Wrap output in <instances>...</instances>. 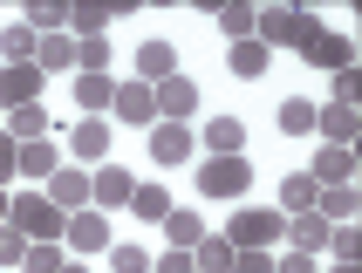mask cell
Returning a JSON list of instances; mask_svg holds the SVG:
<instances>
[{
	"label": "cell",
	"mask_w": 362,
	"mask_h": 273,
	"mask_svg": "<svg viewBox=\"0 0 362 273\" xmlns=\"http://www.w3.org/2000/svg\"><path fill=\"white\" fill-rule=\"evenodd\" d=\"M315 35H322V21L301 14V7H260V14H253V41H260L267 55H274V48H308Z\"/></svg>",
	"instance_id": "1"
},
{
	"label": "cell",
	"mask_w": 362,
	"mask_h": 273,
	"mask_svg": "<svg viewBox=\"0 0 362 273\" xmlns=\"http://www.w3.org/2000/svg\"><path fill=\"white\" fill-rule=\"evenodd\" d=\"M7 226H14V233H28V239H62L69 212H62V205H48V192H14Z\"/></svg>",
	"instance_id": "2"
},
{
	"label": "cell",
	"mask_w": 362,
	"mask_h": 273,
	"mask_svg": "<svg viewBox=\"0 0 362 273\" xmlns=\"http://www.w3.org/2000/svg\"><path fill=\"white\" fill-rule=\"evenodd\" d=\"M226 239H233V253H246V246H260V253H274L287 239V219L260 212V205H246V212H233V226H226Z\"/></svg>",
	"instance_id": "3"
},
{
	"label": "cell",
	"mask_w": 362,
	"mask_h": 273,
	"mask_svg": "<svg viewBox=\"0 0 362 273\" xmlns=\"http://www.w3.org/2000/svg\"><path fill=\"white\" fill-rule=\"evenodd\" d=\"M246 185H253V164H246V157H212V164H199V192L205 198H240Z\"/></svg>",
	"instance_id": "4"
},
{
	"label": "cell",
	"mask_w": 362,
	"mask_h": 273,
	"mask_svg": "<svg viewBox=\"0 0 362 273\" xmlns=\"http://www.w3.org/2000/svg\"><path fill=\"white\" fill-rule=\"evenodd\" d=\"M41 69L35 62H0V110H21V103H41Z\"/></svg>",
	"instance_id": "5"
},
{
	"label": "cell",
	"mask_w": 362,
	"mask_h": 273,
	"mask_svg": "<svg viewBox=\"0 0 362 273\" xmlns=\"http://www.w3.org/2000/svg\"><path fill=\"white\" fill-rule=\"evenodd\" d=\"M130 192H137V178L123 171V164H103V171H89V205H96V212H117V205H130Z\"/></svg>",
	"instance_id": "6"
},
{
	"label": "cell",
	"mask_w": 362,
	"mask_h": 273,
	"mask_svg": "<svg viewBox=\"0 0 362 273\" xmlns=\"http://www.w3.org/2000/svg\"><path fill=\"white\" fill-rule=\"evenodd\" d=\"M41 192H48V205H62V212H82V205H89V171H76V164H55Z\"/></svg>",
	"instance_id": "7"
},
{
	"label": "cell",
	"mask_w": 362,
	"mask_h": 273,
	"mask_svg": "<svg viewBox=\"0 0 362 273\" xmlns=\"http://www.w3.org/2000/svg\"><path fill=\"white\" fill-rule=\"evenodd\" d=\"M110 212H96V205H82V212H69V226H62V239L76 246V253H103L110 246V226H103Z\"/></svg>",
	"instance_id": "8"
},
{
	"label": "cell",
	"mask_w": 362,
	"mask_h": 273,
	"mask_svg": "<svg viewBox=\"0 0 362 273\" xmlns=\"http://www.w3.org/2000/svg\"><path fill=\"white\" fill-rule=\"evenodd\" d=\"M110 110H117L123 123H144V130H151V123H158V89H151V82H117V103H110Z\"/></svg>",
	"instance_id": "9"
},
{
	"label": "cell",
	"mask_w": 362,
	"mask_h": 273,
	"mask_svg": "<svg viewBox=\"0 0 362 273\" xmlns=\"http://www.w3.org/2000/svg\"><path fill=\"white\" fill-rule=\"evenodd\" d=\"M301 55L315 62V69H328V76H342V69H356V41H349V35H328V28H322V35L308 41Z\"/></svg>",
	"instance_id": "10"
},
{
	"label": "cell",
	"mask_w": 362,
	"mask_h": 273,
	"mask_svg": "<svg viewBox=\"0 0 362 273\" xmlns=\"http://www.w3.org/2000/svg\"><path fill=\"white\" fill-rule=\"evenodd\" d=\"M192 151H199V136L185 123H151V164H185Z\"/></svg>",
	"instance_id": "11"
},
{
	"label": "cell",
	"mask_w": 362,
	"mask_h": 273,
	"mask_svg": "<svg viewBox=\"0 0 362 273\" xmlns=\"http://www.w3.org/2000/svg\"><path fill=\"white\" fill-rule=\"evenodd\" d=\"M328 233H335V226H328L322 212H301V219H287V246H294V253H328Z\"/></svg>",
	"instance_id": "12"
},
{
	"label": "cell",
	"mask_w": 362,
	"mask_h": 273,
	"mask_svg": "<svg viewBox=\"0 0 362 273\" xmlns=\"http://www.w3.org/2000/svg\"><path fill=\"white\" fill-rule=\"evenodd\" d=\"M171 76H178V48H171V41H144L137 48V82L158 89V82H171Z\"/></svg>",
	"instance_id": "13"
},
{
	"label": "cell",
	"mask_w": 362,
	"mask_h": 273,
	"mask_svg": "<svg viewBox=\"0 0 362 273\" xmlns=\"http://www.w3.org/2000/svg\"><path fill=\"white\" fill-rule=\"evenodd\" d=\"M69 151H76L82 164H103V157H110V123H103V117H82L76 130H69Z\"/></svg>",
	"instance_id": "14"
},
{
	"label": "cell",
	"mask_w": 362,
	"mask_h": 273,
	"mask_svg": "<svg viewBox=\"0 0 362 273\" xmlns=\"http://www.w3.org/2000/svg\"><path fill=\"white\" fill-rule=\"evenodd\" d=\"M158 110H164V123H185L192 110H199V82H185V76L158 82Z\"/></svg>",
	"instance_id": "15"
},
{
	"label": "cell",
	"mask_w": 362,
	"mask_h": 273,
	"mask_svg": "<svg viewBox=\"0 0 362 273\" xmlns=\"http://www.w3.org/2000/svg\"><path fill=\"white\" fill-rule=\"evenodd\" d=\"M308 178H315V185H349V178H356V151H342V144H322Z\"/></svg>",
	"instance_id": "16"
},
{
	"label": "cell",
	"mask_w": 362,
	"mask_h": 273,
	"mask_svg": "<svg viewBox=\"0 0 362 273\" xmlns=\"http://www.w3.org/2000/svg\"><path fill=\"white\" fill-rule=\"evenodd\" d=\"M315 130H322V144H356V110L349 103H328V110H315Z\"/></svg>",
	"instance_id": "17"
},
{
	"label": "cell",
	"mask_w": 362,
	"mask_h": 273,
	"mask_svg": "<svg viewBox=\"0 0 362 273\" xmlns=\"http://www.w3.org/2000/svg\"><path fill=\"white\" fill-rule=\"evenodd\" d=\"M199 144H205L212 157H240V144H246V123H240V117H212Z\"/></svg>",
	"instance_id": "18"
},
{
	"label": "cell",
	"mask_w": 362,
	"mask_h": 273,
	"mask_svg": "<svg viewBox=\"0 0 362 273\" xmlns=\"http://www.w3.org/2000/svg\"><path fill=\"white\" fill-rule=\"evenodd\" d=\"M35 69H41V76L76 69V41H69V35H41V41H35Z\"/></svg>",
	"instance_id": "19"
},
{
	"label": "cell",
	"mask_w": 362,
	"mask_h": 273,
	"mask_svg": "<svg viewBox=\"0 0 362 273\" xmlns=\"http://www.w3.org/2000/svg\"><path fill=\"white\" fill-rule=\"evenodd\" d=\"M0 130L14 136V144H35V136H48V110H41V103H21V110H7Z\"/></svg>",
	"instance_id": "20"
},
{
	"label": "cell",
	"mask_w": 362,
	"mask_h": 273,
	"mask_svg": "<svg viewBox=\"0 0 362 273\" xmlns=\"http://www.w3.org/2000/svg\"><path fill=\"white\" fill-rule=\"evenodd\" d=\"M192 267H199V273H233V239H226V233H205L199 246H192Z\"/></svg>",
	"instance_id": "21"
},
{
	"label": "cell",
	"mask_w": 362,
	"mask_h": 273,
	"mask_svg": "<svg viewBox=\"0 0 362 273\" xmlns=\"http://www.w3.org/2000/svg\"><path fill=\"white\" fill-rule=\"evenodd\" d=\"M164 239L192 253V246H199V239H205V219H199V212H185V205H171V212H164Z\"/></svg>",
	"instance_id": "22"
},
{
	"label": "cell",
	"mask_w": 362,
	"mask_h": 273,
	"mask_svg": "<svg viewBox=\"0 0 362 273\" xmlns=\"http://www.w3.org/2000/svg\"><path fill=\"white\" fill-rule=\"evenodd\" d=\"M315 212H322L328 226H349V219H356V185H322Z\"/></svg>",
	"instance_id": "23"
},
{
	"label": "cell",
	"mask_w": 362,
	"mask_h": 273,
	"mask_svg": "<svg viewBox=\"0 0 362 273\" xmlns=\"http://www.w3.org/2000/svg\"><path fill=\"white\" fill-rule=\"evenodd\" d=\"M48 171H55V136H35V144H21V178L48 185Z\"/></svg>",
	"instance_id": "24"
},
{
	"label": "cell",
	"mask_w": 362,
	"mask_h": 273,
	"mask_svg": "<svg viewBox=\"0 0 362 273\" xmlns=\"http://www.w3.org/2000/svg\"><path fill=\"white\" fill-rule=\"evenodd\" d=\"M315 198H322V185H315V178H308V171L281 178V205H287V212H294V219H301V212H315Z\"/></svg>",
	"instance_id": "25"
},
{
	"label": "cell",
	"mask_w": 362,
	"mask_h": 273,
	"mask_svg": "<svg viewBox=\"0 0 362 273\" xmlns=\"http://www.w3.org/2000/svg\"><path fill=\"white\" fill-rule=\"evenodd\" d=\"M226 69H233V76H246V82L267 76V48H260V41H233V48H226Z\"/></svg>",
	"instance_id": "26"
},
{
	"label": "cell",
	"mask_w": 362,
	"mask_h": 273,
	"mask_svg": "<svg viewBox=\"0 0 362 273\" xmlns=\"http://www.w3.org/2000/svg\"><path fill=\"white\" fill-rule=\"evenodd\" d=\"M69 260H62V239H28V260H21V273H62Z\"/></svg>",
	"instance_id": "27"
},
{
	"label": "cell",
	"mask_w": 362,
	"mask_h": 273,
	"mask_svg": "<svg viewBox=\"0 0 362 273\" xmlns=\"http://www.w3.org/2000/svg\"><path fill=\"white\" fill-rule=\"evenodd\" d=\"M35 28H28V21H21V28H0V62H35Z\"/></svg>",
	"instance_id": "28"
},
{
	"label": "cell",
	"mask_w": 362,
	"mask_h": 273,
	"mask_svg": "<svg viewBox=\"0 0 362 273\" xmlns=\"http://www.w3.org/2000/svg\"><path fill=\"white\" fill-rule=\"evenodd\" d=\"M76 103L82 110H110V103H117V82L110 76H76Z\"/></svg>",
	"instance_id": "29"
},
{
	"label": "cell",
	"mask_w": 362,
	"mask_h": 273,
	"mask_svg": "<svg viewBox=\"0 0 362 273\" xmlns=\"http://www.w3.org/2000/svg\"><path fill=\"white\" fill-rule=\"evenodd\" d=\"M130 212H137V219H151V226H164V212H171L164 185H137V192H130Z\"/></svg>",
	"instance_id": "30"
},
{
	"label": "cell",
	"mask_w": 362,
	"mask_h": 273,
	"mask_svg": "<svg viewBox=\"0 0 362 273\" xmlns=\"http://www.w3.org/2000/svg\"><path fill=\"white\" fill-rule=\"evenodd\" d=\"M315 110H322V103L287 96V103H281V130H287V136H308V130H315Z\"/></svg>",
	"instance_id": "31"
},
{
	"label": "cell",
	"mask_w": 362,
	"mask_h": 273,
	"mask_svg": "<svg viewBox=\"0 0 362 273\" xmlns=\"http://www.w3.org/2000/svg\"><path fill=\"white\" fill-rule=\"evenodd\" d=\"M28 28H35V35H62V28H69V7H62V0H35V7H28Z\"/></svg>",
	"instance_id": "32"
},
{
	"label": "cell",
	"mask_w": 362,
	"mask_h": 273,
	"mask_svg": "<svg viewBox=\"0 0 362 273\" xmlns=\"http://www.w3.org/2000/svg\"><path fill=\"white\" fill-rule=\"evenodd\" d=\"M69 28H76L82 41H96L103 28H110V7H96V0H82V7H69Z\"/></svg>",
	"instance_id": "33"
},
{
	"label": "cell",
	"mask_w": 362,
	"mask_h": 273,
	"mask_svg": "<svg viewBox=\"0 0 362 273\" xmlns=\"http://www.w3.org/2000/svg\"><path fill=\"white\" fill-rule=\"evenodd\" d=\"M76 69H82V76H110V41H76Z\"/></svg>",
	"instance_id": "34"
},
{
	"label": "cell",
	"mask_w": 362,
	"mask_h": 273,
	"mask_svg": "<svg viewBox=\"0 0 362 273\" xmlns=\"http://www.w3.org/2000/svg\"><path fill=\"white\" fill-rule=\"evenodd\" d=\"M21 260H28V233L0 226V267H7V273H21Z\"/></svg>",
	"instance_id": "35"
},
{
	"label": "cell",
	"mask_w": 362,
	"mask_h": 273,
	"mask_svg": "<svg viewBox=\"0 0 362 273\" xmlns=\"http://www.w3.org/2000/svg\"><path fill=\"white\" fill-rule=\"evenodd\" d=\"M219 28L226 41H253V7H219Z\"/></svg>",
	"instance_id": "36"
},
{
	"label": "cell",
	"mask_w": 362,
	"mask_h": 273,
	"mask_svg": "<svg viewBox=\"0 0 362 273\" xmlns=\"http://www.w3.org/2000/svg\"><path fill=\"white\" fill-rule=\"evenodd\" d=\"M110 267L117 273H151V253L144 246H110Z\"/></svg>",
	"instance_id": "37"
},
{
	"label": "cell",
	"mask_w": 362,
	"mask_h": 273,
	"mask_svg": "<svg viewBox=\"0 0 362 273\" xmlns=\"http://www.w3.org/2000/svg\"><path fill=\"white\" fill-rule=\"evenodd\" d=\"M14 178H21V144H14L7 130H0V192H7Z\"/></svg>",
	"instance_id": "38"
},
{
	"label": "cell",
	"mask_w": 362,
	"mask_h": 273,
	"mask_svg": "<svg viewBox=\"0 0 362 273\" xmlns=\"http://www.w3.org/2000/svg\"><path fill=\"white\" fill-rule=\"evenodd\" d=\"M233 273H274V253H260V246H246V253H233Z\"/></svg>",
	"instance_id": "39"
},
{
	"label": "cell",
	"mask_w": 362,
	"mask_h": 273,
	"mask_svg": "<svg viewBox=\"0 0 362 273\" xmlns=\"http://www.w3.org/2000/svg\"><path fill=\"white\" fill-rule=\"evenodd\" d=\"M328 246H335V260H342V267H356V226H335V233H328Z\"/></svg>",
	"instance_id": "40"
},
{
	"label": "cell",
	"mask_w": 362,
	"mask_h": 273,
	"mask_svg": "<svg viewBox=\"0 0 362 273\" xmlns=\"http://www.w3.org/2000/svg\"><path fill=\"white\" fill-rule=\"evenodd\" d=\"M151 273H199V267H192V253H185V246H171L164 260H151Z\"/></svg>",
	"instance_id": "41"
},
{
	"label": "cell",
	"mask_w": 362,
	"mask_h": 273,
	"mask_svg": "<svg viewBox=\"0 0 362 273\" xmlns=\"http://www.w3.org/2000/svg\"><path fill=\"white\" fill-rule=\"evenodd\" d=\"M274 273H315V260H308V253H294V246H287V253L274 260Z\"/></svg>",
	"instance_id": "42"
},
{
	"label": "cell",
	"mask_w": 362,
	"mask_h": 273,
	"mask_svg": "<svg viewBox=\"0 0 362 273\" xmlns=\"http://www.w3.org/2000/svg\"><path fill=\"white\" fill-rule=\"evenodd\" d=\"M335 103H349V110H356V69H342V76H335Z\"/></svg>",
	"instance_id": "43"
},
{
	"label": "cell",
	"mask_w": 362,
	"mask_h": 273,
	"mask_svg": "<svg viewBox=\"0 0 362 273\" xmlns=\"http://www.w3.org/2000/svg\"><path fill=\"white\" fill-rule=\"evenodd\" d=\"M7 212H14V198H7V192H0V226H7Z\"/></svg>",
	"instance_id": "44"
},
{
	"label": "cell",
	"mask_w": 362,
	"mask_h": 273,
	"mask_svg": "<svg viewBox=\"0 0 362 273\" xmlns=\"http://www.w3.org/2000/svg\"><path fill=\"white\" fill-rule=\"evenodd\" d=\"M335 273H356V267H342V260H335Z\"/></svg>",
	"instance_id": "45"
},
{
	"label": "cell",
	"mask_w": 362,
	"mask_h": 273,
	"mask_svg": "<svg viewBox=\"0 0 362 273\" xmlns=\"http://www.w3.org/2000/svg\"><path fill=\"white\" fill-rule=\"evenodd\" d=\"M62 273H82V267H62Z\"/></svg>",
	"instance_id": "46"
}]
</instances>
